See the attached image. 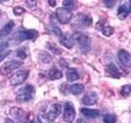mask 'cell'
<instances>
[{"label":"cell","instance_id":"cell-1","mask_svg":"<svg viewBox=\"0 0 131 123\" xmlns=\"http://www.w3.org/2000/svg\"><path fill=\"white\" fill-rule=\"evenodd\" d=\"M74 42H77L79 45V49L82 53H88L91 48V39L83 33H75L72 36Z\"/></svg>","mask_w":131,"mask_h":123},{"label":"cell","instance_id":"cell-2","mask_svg":"<svg viewBox=\"0 0 131 123\" xmlns=\"http://www.w3.org/2000/svg\"><path fill=\"white\" fill-rule=\"evenodd\" d=\"M35 96V87L31 84H28L24 87H21L20 89H18L16 97H15V101L18 103H26L31 101Z\"/></svg>","mask_w":131,"mask_h":123},{"label":"cell","instance_id":"cell-3","mask_svg":"<svg viewBox=\"0 0 131 123\" xmlns=\"http://www.w3.org/2000/svg\"><path fill=\"white\" fill-rule=\"evenodd\" d=\"M38 37V32L35 29H19L13 36L15 43H20L26 40H35Z\"/></svg>","mask_w":131,"mask_h":123},{"label":"cell","instance_id":"cell-4","mask_svg":"<svg viewBox=\"0 0 131 123\" xmlns=\"http://www.w3.org/2000/svg\"><path fill=\"white\" fill-rule=\"evenodd\" d=\"M21 64H23V62L18 61V60H10L8 62H5L4 64H2L0 66V75L6 76V75L10 74L12 71H14L16 68H18Z\"/></svg>","mask_w":131,"mask_h":123},{"label":"cell","instance_id":"cell-5","mask_svg":"<svg viewBox=\"0 0 131 123\" xmlns=\"http://www.w3.org/2000/svg\"><path fill=\"white\" fill-rule=\"evenodd\" d=\"M55 17L56 19L61 23V24H67L69 23L72 18H73V13L71 10L63 8V7H59L56 9L55 11Z\"/></svg>","mask_w":131,"mask_h":123},{"label":"cell","instance_id":"cell-6","mask_svg":"<svg viewBox=\"0 0 131 123\" xmlns=\"http://www.w3.org/2000/svg\"><path fill=\"white\" fill-rule=\"evenodd\" d=\"M28 75H29L28 70H18L11 75V77L9 78V83L11 85H18L28 78Z\"/></svg>","mask_w":131,"mask_h":123},{"label":"cell","instance_id":"cell-7","mask_svg":"<svg viewBox=\"0 0 131 123\" xmlns=\"http://www.w3.org/2000/svg\"><path fill=\"white\" fill-rule=\"evenodd\" d=\"M61 113V106L59 104H52L49 108V110L47 111V113L45 114V118L47 121L52 122L54 121Z\"/></svg>","mask_w":131,"mask_h":123},{"label":"cell","instance_id":"cell-8","mask_svg":"<svg viewBox=\"0 0 131 123\" xmlns=\"http://www.w3.org/2000/svg\"><path fill=\"white\" fill-rule=\"evenodd\" d=\"M76 117V111L74 108V105L71 102L66 103L64 105V111H63V120L67 123H72Z\"/></svg>","mask_w":131,"mask_h":123},{"label":"cell","instance_id":"cell-9","mask_svg":"<svg viewBox=\"0 0 131 123\" xmlns=\"http://www.w3.org/2000/svg\"><path fill=\"white\" fill-rule=\"evenodd\" d=\"M76 23L82 27L90 26L92 24V17L85 13H78L76 15Z\"/></svg>","mask_w":131,"mask_h":123},{"label":"cell","instance_id":"cell-10","mask_svg":"<svg viewBox=\"0 0 131 123\" xmlns=\"http://www.w3.org/2000/svg\"><path fill=\"white\" fill-rule=\"evenodd\" d=\"M118 58L120 60V62L125 66V67H130L131 65V55L128 51L126 50H119L118 52Z\"/></svg>","mask_w":131,"mask_h":123},{"label":"cell","instance_id":"cell-11","mask_svg":"<svg viewBox=\"0 0 131 123\" xmlns=\"http://www.w3.org/2000/svg\"><path fill=\"white\" fill-rule=\"evenodd\" d=\"M10 115L12 117H14L19 123H25L27 120H26V112L20 109V108H17V107H12L10 109Z\"/></svg>","mask_w":131,"mask_h":123},{"label":"cell","instance_id":"cell-12","mask_svg":"<svg viewBox=\"0 0 131 123\" xmlns=\"http://www.w3.org/2000/svg\"><path fill=\"white\" fill-rule=\"evenodd\" d=\"M97 100H98L97 94L94 91H89L82 98V103L86 106H92L97 103Z\"/></svg>","mask_w":131,"mask_h":123},{"label":"cell","instance_id":"cell-13","mask_svg":"<svg viewBox=\"0 0 131 123\" xmlns=\"http://www.w3.org/2000/svg\"><path fill=\"white\" fill-rule=\"evenodd\" d=\"M105 72L111 77H115V78H120L121 77V72H120L119 68L114 63H110V64L106 65Z\"/></svg>","mask_w":131,"mask_h":123},{"label":"cell","instance_id":"cell-14","mask_svg":"<svg viewBox=\"0 0 131 123\" xmlns=\"http://www.w3.org/2000/svg\"><path fill=\"white\" fill-rule=\"evenodd\" d=\"M59 43L68 49H72L74 47V44H75L72 36H69L68 34H62L59 37Z\"/></svg>","mask_w":131,"mask_h":123},{"label":"cell","instance_id":"cell-15","mask_svg":"<svg viewBox=\"0 0 131 123\" xmlns=\"http://www.w3.org/2000/svg\"><path fill=\"white\" fill-rule=\"evenodd\" d=\"M50 28H51L52 33H53L55 36L60 37V36L62 35L61 29H60L59 26L57 25V19H56V17H55L54 14H51V15H50Z\"/></svg>","mask_w":131,"mask_h":123},{"label":"cell","instance_id":"cell-16","mask_svg":"<svg viewBox=\"0 0 131 123\" xmlns=\"http://www.w3.org/2000/svg\"><path fill=\"white\" fill-rule=\"evenodd\" d=\"M130 13V5H129V2H127L126 4H123L121 5L119 8H118V17L120 19H125Z\"/></svg>","mask_w":131,"mask_h":123},{"label":"cell","instance_id":"cell-17","mask_svg":"<svg viewBox=\"0 0 131 123\" xmlns=\"http://www.w3.org/2000/svg\"><path fill=\"white\" fill-rule=\"evenodd\" d=\"M13 26H14V22H13L12 20H9V21L0 29V41H1L2 39H4L6 36H8V35L11 33Z\"/></svg>","mask_w":131,"mask_h":123},{"label":"cell","instance_id":"cell-18","mask_svg":"<svg viewBox=\"0 0 131 123\" xmlns=\"http://www.w3.org/2000/svg\"><path fill=\"white\" fill-rule=\"evenodd\" d=\"M81 114H83L85 117L88 118H97L99 116V111L95 109H88V108H81L80 109Z\"/></svg>","mask_w":131,"mask_h":123},{"label":"cell","instance_id":"cell-19","mask_svg":"<svg viewBox=\"0 0 131 123\" xmlns=\"http://www.w3.org/2000/svg\"><path fill=\"white\" fill-rule=\"evenodd\" d=\"M84 89H85V87L82 83H74L69 86V91L73 95H80L81 93L84 91Z\"/></svg>","mask_w":131,"mask_h":123},{"label":"cell","instance_id":"cell-20","mask_svg":"<svg viewBox=\"0 0 131 123\" xmlns=\"http://www.w3.org/2000/svg\"><path fill=\"white\" fill-rule=\"evenodd\" d=\"M66 76H67L68 81H75L79 79V73L75 68H68L66 72Z\"/></svg>","mask_w":131,"mask_h":123},{"label":"cell","instance_id":"cell-21","mask_svg":"<svg viewBox=\"0 0 131 123\" xmlns=\"http://www.w3.org/2000/svg\"><path fill=\"white\" fill-rule=\"evenodd\" d=\"M62 77V72L57 68H51L48 71V78L51 80H56Z\"/></svg>","mask_w":131,"mask_h":123},{"label":"cell","instance_id":"cell-22","mask_svg":"<svg viewBox=\"0 0 131 123\" xmlns=\"http://www.w3.org/2000/svg\"><path fill=\"white\" fill-rule=\"evenodd\" d=\"M15 54H16V57H18L19 59H25L28 56V50H27V48L21 47V48H19V49L16 50V53Z\"/></svg>","mask_w":131,"mask_h":123},{"label":"cell","instance_id":"cell-23","mask_svg":"<svg viewBox=\"0 0 131 123\" xmlns=\"http://www.w3.org/2000/svg\"><path fill=\"white\" fill-rule=\"evenodd\" d=\"M39 59L43 63H49V62H51V57L49 56V54L47 52H40L39 53Z\"/></svg>","mask_w":131,"mask_h":123},{"label":"cell","instance_id":"cell-24","mask_svg":"<svg viewBox=\"0 0 131 123\" xmlns=\"http://www.w3.org/2000/svg\"><path fill=\"white\" fill-rule=\"evenodd\" d=\"M101 32H102L103 36H105V37H110V36H112V35L114 34V27L111 26V25H106V24H104V26L101 28Z\"/></svg>","mask_w":131,"mask_h":123},{"label":"cell","instance_id":"cell-25","mask_svg":"<svg viewBox=\"0 0 131 123\" xmlns=\"http://www.w3.org/2000/svg\"><path fill=\"white\" fill-rule=\"evenodd\" d=\"M130 93H131V85L130 84H126V85H123V87L121 88V95L125 98L129 97L130 96Z\"/></svg>","mask_w":131,"mask_h":123},{"label":"cell","instance_id":"cell-26","mask_svg":"<svg viewBox=\"0 0 131 123\" xmlns=\"http://www.w3.org/2000/svg\"><path fill=\"white\" fill-rule=\"evenodd\" d=\"M46 47L49 49V51L53 52L54 54H60L61 53V49H59L58 47H56V45H54L52 43H47Z\"/></svg>","mask_w":131,"mask_h":123},{"label":"cell","instance_id":"cell-27","mask_svg":"<svg viewBox=\"0 0 131 123\" xmlns=\"http://www.w3.org/2000/svg\"><path fill=\"white\" fill-rule=\"evenodd\" d=\"M116 116L114 114H105L103 116V122L104 123H115L116 122Z\"/></svg>","mask_w":131,"mask_h":123},{"label":"cell","instance_id":"cell-28","mask_svg":"<svg viewBox=\"0 0 131 123\" xmlns=\"http://www.w3.org/2000/svg\"><path fill=\"white\" fill-rule=\"evenodd\" d=\"M62 5H63V8H67V9L71 10V9L74 8L75 2L72 1V0H63V1H62Z\"/></svg>","mask_w":131,"mask_h":123},{"label":"cell","instance_id":"cell-29","mask_svg":"<svg viewBox=\"0 0 131 123\" xmlns=\"http://www.w3.org/2000/svg\"><path fill=\"white\" fill-rule=\"evenodd\" d=\"M8 45H9L8 41H2V42H0V55L5 52V50L8 48Z\"/></svg>","mask_w":131,"mask_h":123},{"label":"cell","instance_id":"cell-30","mask_svg":"<svg viewBox=\"0 0 131 123\" xmlns=\"http://www.w3.org/2000/svg\"><path fill=\"white\" fill-rule=\"evenodd\" d=\"M13 13L14 15H21L23 13H25V8H23L21 6H15L13 8Z\"/></svg>","mask_w":131,"mask_h":123},{"label":"cell","instance_id":"cell-31","mask_svg":"<svg viewBox=\"0 0 131 123\" xmlns=\"http://www.w3.org/2000/svg\"><path fill=\"white\" fill-rule=\"evenodd\" d=\"M103 4L107 7V8H113L116 4V1L115 0H104L103 1Z\"/></svg>","mask_w":131,"mask_h":123},{"label":"cell","instance_id":"cell-32","mask_svg":"<svg viewBox=\"0 0 131 123\" xmlns=\"http://www.w3.org/2000/svg\"><path fill=\"white\" fill-rule=\"evenodd\" d=\"M9 54H10V51H5L4 53H2V54L0 55V62H1V61H2L6 56H8Z\"/></svg>","mask_w":131,"mask_h":123},{"label":"cell","instance_id":"cell-33","mask_svg":"<svg viewBox=\"0 0 131 123\" xmlns=\"http://www.w3.org/2000/svg\"><path fill=\"white\" fill-rule=\"evenodd\" d=\"M26 4H27L28 6H30V7H34V6L37 4V1H29V0H27V1H26Z\"/></svg>","mask_w":131,"mask_h":123},{"label":"cell","instance_id":"cell-34","mask_svg":"<svg viewBox=\"0 0 131 123\" xmlns=\"http://www.w3.org/2000/svg\"><path fill=\"white\" fill-rule=\"evenodd\" d=\"M104 26V24H103V21L101 20V21H99V22H97V24H96V29H99V30H101V28Z\"/></svg>","mask_w":131,"mask_h":123},{"label":"cell","instance_id":"cell-35","mask_svg":"<svg viewBox=\"0 0 131 123\" xmlns=\"http://www.w3.org/2000/svg\"><path fill=\"white\" fill-rule=\"evenodd\" d=\"M48 3H49L50 6H55L56 5V1H54V0H49Z\"/></svg>","mask_w":131,"mask_h":123},{"label":"cell","instance_id":"cell-36","mask_svg":"<svg viewBox=\"0 0 131 123\" xmlns=\"http://www.w3.org/2000/svg\"><path fill=\"white\" fill-rule=\"evenodd\" d=\"M77 123H87V122H86V120H85V119H82V118H80V119H78Z\"/></svg>","mask_w":131,"mask_h":123},{"label":"cell","instance_id":"cell-37","mask_svg":"<svg viewBox=\"0 0 131 123\" xmlns=\"http://www.w3.org/2000/svg\"><path fill=\"white\" fill-rule=\"evenodd\" d=\"M4 123H14V122H13L11 119H9V118H6V119H5V121H4Z\"/></svg>","mask_w":131,"mask_h":123},{"label":"cell","instance_id":"cell-38","mask_svg":"<svg viewBox=\"0 0 131 123\" xmlns=\"http://www.w3.org/2000/svg\"><path fill=\"white\" fill-rule=\"evenodd\" d=\"M0 14H1V13H0Z\"/></svg>","mask_w":131,"mask_h":123}]
</instances>
